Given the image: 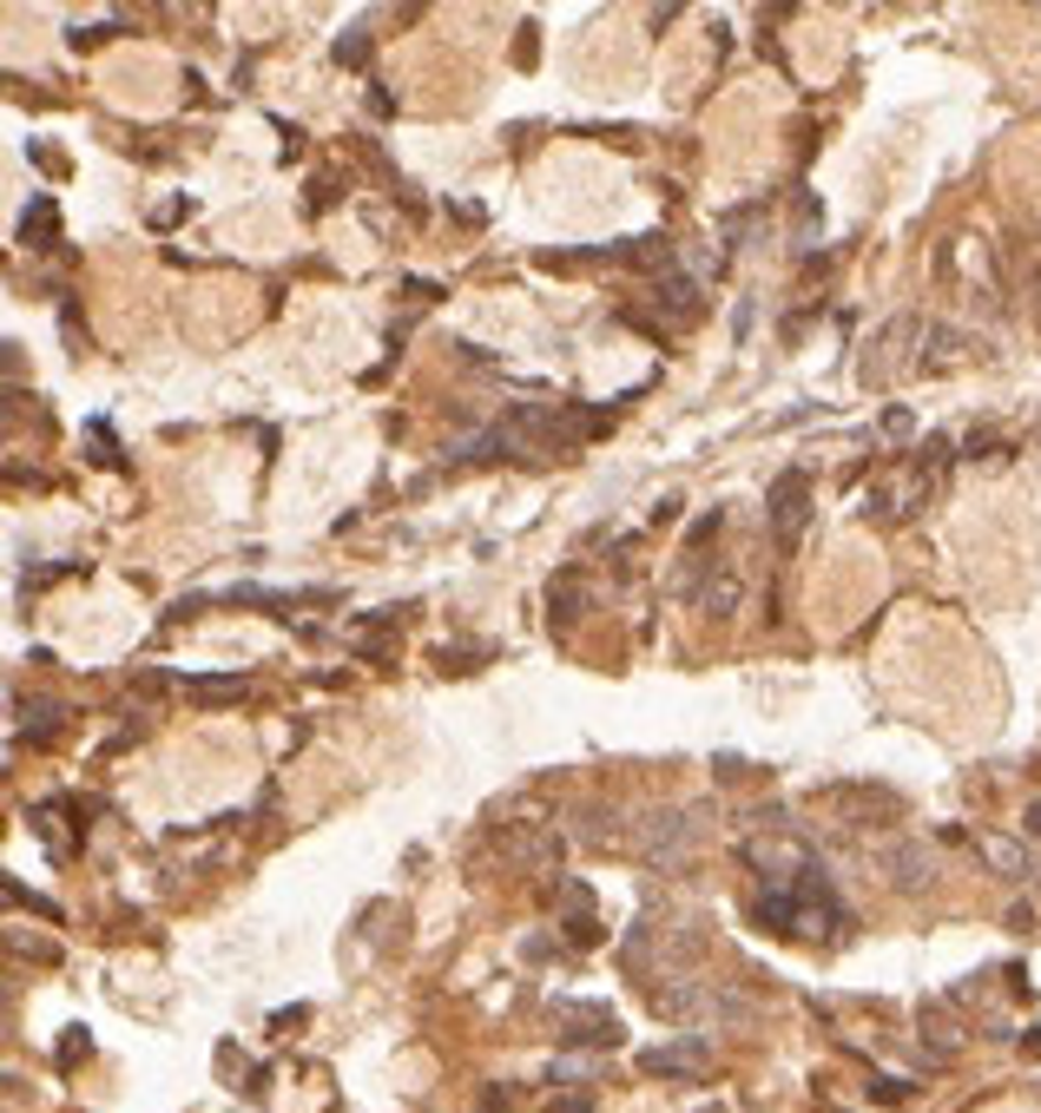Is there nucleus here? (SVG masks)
I'll list each match as a JSON object with an SVG mask.
<instances>
[{
    "label": "nucleus",
    "instance_id": "obj_1",
    "mask_svg": "<svg viewBox=\"0 0 1041 1113\" xmlns=\"http://www.w3.org/2000/svg\"><path fill=\"white\" fill-rule=\"evenodd\" d=\"M804 514H811V475H804V468H785V475L771 481V494H765V520L778 527V540H785V547H798Z\"/></svg>",
    "mask_w": 1041,
    "mask_h": 1113
},
{
    "label": "nucleus",
    "instance_id": "obj_2",
    "mask_svg": "<svg viewBox=\"0 0 1041 1113\" xmlns=\"http://www.w3.org/2000/svg\"><path fill=\"white\" fill-rule=\"evenodd\" d=\"M699 843V824H692L685 811H653L646 817V830H639V850H646V863H659V870H672V863H685V850Z\"/></svg>",
    "mask_w": 1041,
    "mask_h": 1113
},
{
    "label": "nucleus",
    "instance_id": "obj_3",
    "mask_svg": "<svg viewBox=\"0 0 1041 1113\" xmlns=\"http://www.w3.org/2000/svg\"><path fill=\"white\" fill-rule=\"evenodd\" d=\"M639 1067H646V1074H672V1080H699V1074L713 1067V1041H706V1034H679V1041H666V1048H646Z\"/></svg>",
    "mask_w": 1041,
    "mask_h": 1113
},
{
    "label": "nucleus",
    "instance_id": "obj_4",
    "mask_svg": "<svg viewBox=\"0 0 1041 1113\" xmlns=\"http://www.w3.org/2000/svg\"><path fill=\"white\" fill-rule=\"evenodd\" d=\"M501 857L520 863V870H554L561 863V837H554V824H514L501 837Z\"/></svg>",
    "mask_w": 1041,
    "mask_h": 1113
},
{
    "label": "nucleus",
    "instance_id": "obj_5",
    "mask_svg": "<svg viewBox=\"0 0 1041 1113\" xmlns=\"http://www.w3.org/2000/svg\"><path fill=\"white\" fill-rule=\"evenodd\" d=\"M561 1021H567V1041H574V1048H620V1015H607V1008L561 1002Z\"/></svg>",
    "mask_w": 1041,
    "mask_h": 1113
},
{
    "label": "nucleus",
    "instance_id": "obj_6",
    "mask_svg": "<svg viewBox=\"0 0 1041 1113\" xmlns=\"http://www.w3.org/2000/svg\"><path fill=\"white\" fill-rule=\"evenodd\" d=\"M699 607L713 613V620H732L739 607H745V574H732V567H719L706 587H699Z\"/></svg>",
    "mask_w": 1041,
    "mask_h": 1113
},
{
    "label": "nucleus",
    "instance_id": "obj_7",
    "mask_svg": "<svg viewBox=\"0 0 1041 1113\" xmlns=\"http://www.w3.org/2000/svg\"><path fill=\"white\" fill-rule=\"evenodd\" d=\"M930 876H936V857H930L923 843L890 850V883H897V889H930Z\"/></svg>",
    "mask_w": 1041,
    "mask_h": 1113
},
{
    "label": "nucleus",
    "instance_id": "obj_8",
    "mask_svg": "<svg viewBox=\"0 0 1041 1113\" xmlns=\"http://www.w3.org/2000/svg\"><path fill=\"white\" fill-rule=\"evenodd\" d=\"M587 613V587H581V574H561L554 587H548V620L554 626H574Z\"/></svg>",
    "mask_w": 1041,
    "mask_h": 1113
},
{
    "label": "nucleus",
    "instance_id": "obj_9",
    "mask_svg": "<svg viewBox=\"0 0 1041 1113\" xmlns=\"http://www.w3.org/2000/svg\"><path fill=\"white\" fill-rule=\"evenodd\" d=\"M60 238V212H53V199L40 192L34 205H27V218H21V244H34V251H47Z\"/></svg>",
    "mask_w": 1041,
    "mask_h": 1113
},
{
    "label": "nucleus",
    "instance_id": "obj_10",
    "mask_svg": "<svg viewBox=\"0 0 1041 1113\" xmlns=\"http://www.w3.org/2000/svg\"><path fill=\"white\" fill-rule=\"evenodd\" d=\"M186 698H199V705H231V698H244V679H238V672H218V679H186Z\"/></svg>",
    "mask_w": 1041,
    "mask_h": 1113
},
{
    "label": "nucleus",
    "instance_id": "obj_11",
    "mask_svg": "<svg viewBox=\"0 0 1041 1113\" xmlns=\"http://www.w3.org/2000/svg\"><path fill=\"white\" fill-rule=\"evenodd\" d=\"M21 731H27V745H47V738L60 731V705H53V698H34V705L21 711Z\"/></svg>",
    "mask_w": 1041,
    "mask_h": 1113
},
{
    "label": "nucleus",
    "instance_id": "obj_12",
    "mask_svg": "<svg viewBox=\"0 0 1041 1113\" xmlns=\"http://www.w3.org/2000/svg\"><path fill=\"white\" fill-rule=\"evenodd\" d=\"M659 303L685 323V316H699V284H692V277H666L659 284Z\"/></svg>",
    "mask_w": 1041,
    "mask_h": 1113
},
{
    "label": "nucleus",
    "instance_id": "obj_13",
    "mask_svg": "<svg viewBox=\"0 0 1041 1113\" xmlns=\"http://www.w3.org/2000/svg\"><path fill=\"white\" fill-rule=\"evenodd\" d=\"M330 60H336V67H350V73H363V67H370V34H363V27H350V34H336Z\"/></svg>",
    "mask_w": 1041,
    "mask_h": 1113
},
{
    "label": "nucleus",
    "instance_id": "obj_14",
    "mask_svg": "<svg viewBox=\"0 0 1041 1113\" xmlns=\"http://www.w3.org/2000/svg\"><path fill=\"white\" fill-rule=\"evenodd\" d=\"M581 837H587V843H620V811H613V804H607V811H600V804L581 811Z\"/></svg>",
    "mask_w": 1041,
    "mask_h": 1113
},
{
    "label": "nucleus",
    "instance_id": "obj_15",
    "mask_svg": "<svg viewBox=\"0 0 1041 1113\" xmlns=\"http://www.w3.org/2000/svg\"><path fill=\"white\" fill-rule=\"evenodd\" d=\"M982 850H989V863H995V870H1002V876H1021V870H1028V857H1021V850H1015V843H1002V837H989V843H982Z\"/></svg>",
    "mask_w": 1041,
    "mask_h": 1113
},
{
    "label": "nucleus",
    "instance_id": "obj_16",
    "mask_svg": "<svg viewBox=\"0 0 1041 1113\" xmlns=\"http://www.w3.org/2000/svg\"><path fill=\"white\" fill-rule=\"evenodd\" d=\"M488 659V646H442V672H475Z\"/></svg>",
    "mask_w": 1041,
    "mask_h": 1113
},
{
    "label": "nucleus",
    "instance_id": "obj_17",
    "mask_svg": "<svg viewBox=\"0 0 1041 1113\" xmlns=\"http://www.w3.org/2000/svg\"><path fill=\"white\" fill-rule=\"evenodd\" d=\"M910 330H917V323H910V316H897V323L884 330V349H897V343H904ZM863 376H884V356H877V362H863Z\"/></svg>",
    "mask_w": 1041,
    "mask_h": 1113
},
{
    "label": "nucleus",
    "instance_id": "obj_18",
    "mask_svg": "<svg viewBox=\"0 0 1041 1113\" xmlns=\"http://www.w3.org/2000/svg\"><path fill=\"white\" fill-rule=\"evenodd\" d=\"M86 1028H67V1041H60V1067H73V1061H86Z\"/></svg>",
    "mask_w": 1041,
    "mask_h": 1113
},
{
    "label": "nucleus",
    "instance_id": "obj_19",
    "mask_svg": "<svg viewBox=\"0 0 1041 1113\" xmlns=\"http://www.w3.org/2000/svg\"><path fill=\"white\" fill-rule=\"evenodd\" d=\"M995 448H1002V435H989V429H976V435L962 442V455H969V462H982V455H995Z\"/></svg>",
    "mask_w": 1041,
    "mask_h": 1113
},
{
    "label": "nucleus",
    "instance_id": "obj_20",
    "mask_svg": "<svg viewBox=\"0 0 1041 1113\" xmlns=\"http://www.w3.org/2000/svg\"><path fill=\"white\" fill-rule=\"evenodd\" d=\"M165 685H171V679H165V672H139V679H132V692H139V698H158V692H165Z\"/></svg>",
    "mask_w": 1041,
    "mask_h": 1113
},
{
    "label": "nucleus",
    "instance_id": "obj_21",
    "mask_svg": "<svg viewBox=\"0 0 1041 1113\" xmlns=\"http://www.w3.org/2000/svg\"><path fill=\"white\" fill-rule=\"evenodd\" d=\"M548 1113H594V1100H587V1093H561Z\"/></svg>",
    "mask_w": 1041,
    "mask_h": 1113
},
{
    "label": "nucleus",
    "instance_id": "obj_22",
    "mask_svg": "<svg viewBox=\"0 0 1041 1113\" xmlns=\"http://www.w3.org/2000/svg\"><path fill=\"white\" fill-rule=\"evenodd\" d=\"M514 60H520V67H535V27H520V40H514Z\"/></svg>",
    "mask_w": 1041,
    "mask_h": 1113
},
{
    "label": "nucleus",
    "instance_id": "obj_23",
    "mask_svg": "<svg viewBox=\"0 0 1041 1113\" xmlns=\"http://www.w3.org/2000/svg\"><path fill=\"white\" fill-rule=\"evenodd\" d=\"M390 653H396L390 639H357V659H390Z\"/></svg>",
    "mask_w": 1041,
    "mask_h": 1113
},
{
    "label": "nucleus",
    "instance_id": "obj_24",
    "mask_svg": "<svg viewBox=\"0 0 1041 1113\" xmlns=\"http://www.w3.org/2000/svg\"><path fill=\"white\" fill-rule=\"evenodd\" d=\"M370 112H376V119H390V112H396V99H390L383 86H370Z\"/></svg>",
    "mask_w": 1041,
    "mask_h": 1113
},
{
    "label": "nucleus",
    "instance_id": "obj_25",
    "mask_svg": "<svg viewBox=\"0 0 1041 1113\" xmlns=\"http://www.w3.org/2000/svg\"><path fill=\"white\" fill-rule=\"evenodd\" d=\"M884 435H910V409H890V416H884Z\"/></svg>",
    "mask_w": 1041,
    "mask_h": 1113
},
{
    "label": "nucleus",
    "instance_id": "obj_26",
    "mask_svg": "<svg viewBox=\"0 0 1041 1113\" xmlns=\"http://www.w3.org/2000/svg\"><path fill=\"white\" fill-rule=\"evenodd\" d=\"M672 520H679V501H672V494H666V501H659V507H653V527H672Z\"/></svg>",
    "mask_w": 1041,
    "mask_h": 1113
},
{
    "label": "nucleus",
    "instance_id": "obj_27",
    "mask_svg": "<svg viewBox=\"0 0 1041 1113\" xmlns=\"http://www.w3.org/2000/svg\"><path fill=\"white\" fill-rule=\"evenodd\" d=\"M679 8H685V0H659V8H653V27H666V21H672Z\"/></svg>",
    "mask_w": 1041,
    "mask_h": 1113
},
{
    "label": "nucleus",
    "instance_id": "obj_28",
    "mask_svg": "<svg viewBox=\"0 0 1041 1113\" xmlns=\"http://www.w3.org/2000/svg\"><path fill=\"white\" fill-rule=\"evenodd\" d=\"M507 1106H514V1093H488L481 1100V1113H507Z\"/></svg>",
    "mask_w": 1041,
    "mask_h": 1113
},
{
    "label": "nucleus",
    "instance_id": "obj_29",
    "mask_svg": "<svg viewBox=\"0 0 1041 1113\" xmlns=\"http://www.w3.org/2000/svg\"><path fill=\"white\" fill-rule=\"evenodd\" d=\"M1021 830H1028V837H1041V798L1028 804V817H1021Z\"/></svg>",
    "mask_w": 1041,
    "mask_h": 1113
},
{
    "label": "nucleus",
    "instance_id": "obj_30",
    "mask_svg": "<svg viewBox=\"0 0 1041 1113\" xmlns=\"http://www.w3.org/2000/svg\"><path fill=\"white\" fill-rule=\"evenodd\" d=\"M699 1113H726V1106H699Z\"/></svg>",
    "mask_w": 1041,
    "mask_h": 1113
}]
</instances>
